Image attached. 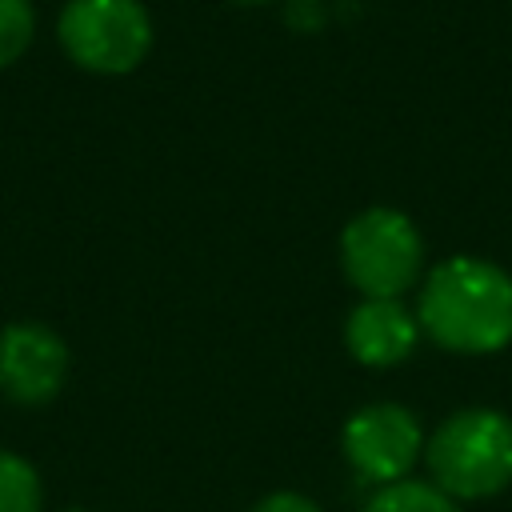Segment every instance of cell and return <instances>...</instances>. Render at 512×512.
<instances>
[{
  "instance_id": "cell-7",
  "label": "cell",
  "mask_w": 512,
  "mask_h": 512,
  "mask_svg": "<svg viewBox=\"0 0 512 512\" xmlns=\"http://www.w3.org/2000/svg\"><path fill=\"white\" fill-rule=\"evenodd\" d=\"M420 320L404 300H368L344 316V348L364 368H396L420 344Z\"/></svg>"
},
{
  "instance_id": "cell-6",
  "label": "cell",
  "mask_w": 512,
  "mask_h": 512,
  "mask_svg": "<svg viewBox=\"0 0 512 512\" xmlns=\"http://www.w3.org/2000/svg\"><path fill=\"white\" fill-rule=\"evenodd\" d=\"M68 364V344L48 324L20 320L0 332V392L12 404L36 408L56 400L68 380Z\"/></svg>"
},
{
  "instance_id": "cell-3",
  "label": "cell",
  "mask_w": 512,
  "mask_h": 512,
  "mask_svg": "<svg viewBox=\"0 0 512 512\" xmlns=\"http://www.w3.org/2000/svg\"><path fill=\"white\" fill-rule=\"evenodd\" d=\"M344 280L368 300H404L424 280L420 228L400 212L372 204L356 212L340 232Z\"/></svg>"
},
{
  "instance_id": "cell-1",
  "label": "cell",
  "mask_w": 512,
  "mask_h": 512,
  "mask_svg": "<svg viewBox=\"0 0 512 512\" xmlns=\"http://www.w3.org/2000/svg\"><path fill=\"white\" fill-rule=\"evenodd\" d=\"M420 332L460 356L512 344V276L480 256H452L424 272L416 296Z\"/></svg>"
},
{
  "instance_id": "cell-12",
  "label": "cell",
  "mask_w": 512,
  "mask_h": 512,
  "mask_svg": "<svg viewBox=\"0 0 512 512\" xmlns=\"http://www.w3.org/2000/svg\"><path fill=\"white\" fill-rule=\"evenodd\" d=\"M236 4H268V0H236Z\"/></svg>"
},
{
  "instance_id": "cell-11",
  "label": "cell",
  "mask_w": 512,
  "mask_h": 512,
  "mask_svg": "<svg viewBox=\"0 0 512 512\" xmlns=\"http://www.w3.org/2000/svg\"><path fill=\"white\" fill-rule=\"evenodd\" d=\"M252 512H324L312 496H304V492H268L260 504H252Z\"/></svg>"
},
{
  "instance_id": "cell-9",
  "label": "cell",
  "mask_w": 512,
  "mask_h": 512,
  "mask_svg": "<svg viewBox=\"0 0 512 512\" xmlns=\"http://www.w3.org/2000/svg\"><path fill=\"white\" fill-rule=\"evenodd\" d=\"M40 504L44 488L36 468L24 456L0 448V512H40Z\"/></svg>"
},
{
  "instance_id": "cell-10",
  "label": "cell",
  "mask_w": 512,
  "mask_h": 512,
  "mask_svg": "<svg viewBox=\"0 0 512 512\" xmlns=\"http://www.w3.org/2000/svg\"><path fill=\"white\" fill-rule=\"evenodd\" d=\"M36 36L32 0H0V68L16 64Z\"/></svg>"
},
{
  "instance_id": "cell-13",
  "label": "cell",
  "mask_w": 512,
  "mask_h": 512,
  "mask_svg": "<svg viewBox=\"0 0 512 512\" xmlns=\"http://www.w3.org/2000/svg\"><path fill=\"white\" fill-rule=\"evenodd\" d=\"M72 512H80V508H72Z\"/></svg>"
},
{
  "instance_id": "cell-5",
  "label": "cell",
  "mask_w": 512,
  "mask_h": 512,
  "mask_svg": "<svg viewBox=\"0 0 512 512\" xmlns=\"http://www.w3.org/2000/svg\"><path fill=\"white\" fill-rule=\"evenodd\" d=\"M424 440L428 436H424L420 416L412 408L392 404V400H376V404L356 408L344 420L340 452L360 480L384 488V484L408 480V472L424 456Z\"/></svg>"
},
{
  "instance_id": "cell-4",
  "label": "cell",
  "mask_w": 512,
  "mask_h": 512,
  "mask_svg": "<svg viewBox=\"0 0 512 512\" xmlns=\"http://www.w3.org/2000/svg\"><path fill=\"white\" fill-rule=\"evenodd\" d=\"M60 48L96 76H124L152 48V20L140 0H68L56 20Z\"/></svg>"
},
{
  "instance_id": "cell-2",
  "label": "cell",
  "mask_w": 512,
  "mask_h": 512,
  "mask_svg": "<svg viewBox=\"0 0 512 512\" xmlns=\"http://www.w3.org/2000/svg\"><path fill=\"white\" fill-rule=\"evenodd\" d=\"M432 484L456 504L488 500L512 484V416L496 408H460L424 440Z\"/></svg>"
},
{
  "instance_id": "cell-8",
  "label": "cell",
  "mask_w": 512,
  "mask_h": 512,
  "mask_svg": "<svg viewBox=\"0 0 512 512\" xmlns=\"http://www.w3.org/2000/svg\"><path fill=\"white\" fill-rule=\"evenodd\" d=\"M360 512H460V504L452 496H444L432 480H400V484H384L368 496V504Z\"/></svg>"
}]
</instances>
